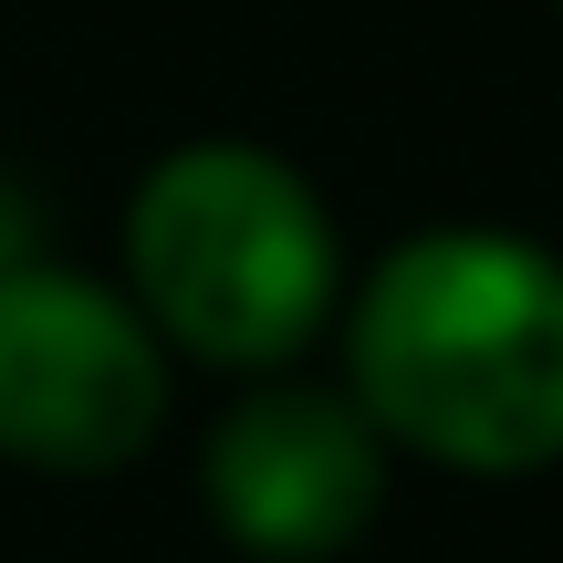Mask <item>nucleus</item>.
<instances>
[{
	"mask_svg": "<svg viewBox=\"0 0 563 563\" xmlns=\"http://www.w3.org/2000/svg\"><path fill=\"white\" fill-rule=\"evenodd\" d=\"M553 11H563V0H553Z\"/></svg>",
	"mask_w": 563,
	"mask_h": 563,
	"instance_id": "5",
	"label": "nucleus"
},
{
	"mask_svg": "<svg viewBox=\"0 0 563 563\" xmlns=\"http://www.w3.org/2000/svg\"><path fill=\"white\" fill-rule=\"evenodd\" d=\"M344 397L449 481L563 460V251L511 220H439L344 282Z\"/></svg>",
	"mask_w": 563,
	"mask_h": 563,
	"instance_id": "1",
	"label": "nucleus"
},
{
	"mask_svg": "<svg viewBox=\"0 0 563 563\" xmlns=\"http://www.w3.org/2000/svg\"><path fill=\"white\" fill-rule=\"evenodd\" d=\"M167 428V344L125 282L11 251L0 262V460L32 481H115Z\"/></svg>",
	"mask_w": 563,
	"mask_h": 563,
	"instance_id": "3",
	"label": "nucleus"
},
{
	"mask_svg": "<svg viewBox=\"0 0 563 563\" xmlns=\"http://www.w3.org/2000/svg\"><path fill=\"white\" fill-rule=\"evenodd\" d=\"M125 302L167 355L272 376L334 334L344 230L334 199L262 136H188L125 199Z\"/></svg>",
	"mask_w": 563,
	"mask_h": 563,
	"instance_id": "2",
	"label": "nucleus"
},
{
	"mask_svg": "<svg viewBox=\"0 0 563 563\" xmlns=\"http://www.w3.org/2000/svg\"><path fill=\"white\" fill-rule=\"evenodd\" d=\"M397 449L376 439L344 386H313L292 365L251 376L199 439V501L241 563H334L376 532Z\"/></svg>",
	"mask_w": 563,
	"mask_h": 563,
	"instance_id": "4",
	"label": "nucleus"
}]
</instances>
